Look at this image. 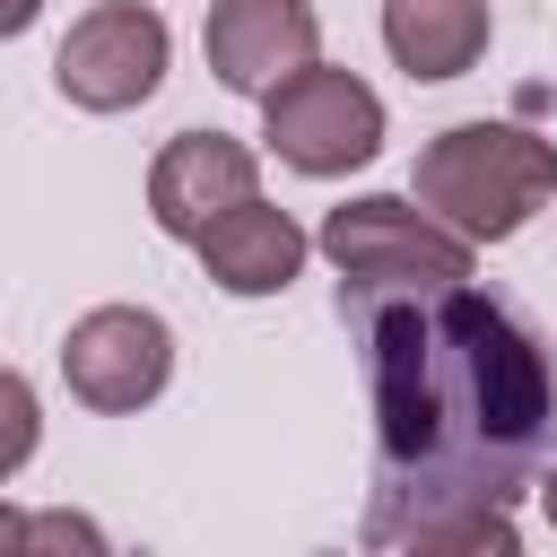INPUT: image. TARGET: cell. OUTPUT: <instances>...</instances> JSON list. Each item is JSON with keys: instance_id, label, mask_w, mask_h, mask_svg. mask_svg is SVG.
I'll use <instances>...</instances> for the list:
<instances>
[{"instance_id": "obj_1", "label": "cell", "mask_w": 557, "mask_h": 557, "mask_svg": "<svg viewBox=\"0 0 557 557\" xmlns=\"http://www.w3.org/2000/svg\"><path fill=\"white\" fill-rule=\"evenodd\" d=\"M339 322L366 339L374 392V496L366 548H400L418 522L513 505L557 453V357L548 339L453 287H339Z\"/></svg>"}, {"instance_id": "obj_3", "label": "cell", "mask_w": 557, "mask_h": 557, "mask_svg": "<svg viewBox=\"0 0 557 557\" xmlns=\"http://www.w3.org/2000/svg\"><path fill=\"white\" fill-rule=\"evenodd\" d=\"M322 261L339 270V287H453L470 278L479 244H461L444 218H426L409 191H366L339 200L322 218Z\"/></svg>"}, {"instance_id": "obj_15", "label": "cell", "mask_w": 557, "mask_h": 557, "mask_svg": "<svg viewBox=\"0 0 557 557\" xmlns=\"http://www.w3.org/2000/svg\"><path fill=\"white\" fill-rule=\"evenodd\" d=\"M17 531H26V505H9V496H0V557L17 548Z\"/></svg>"}, {"instance_id": "obj_10", "label": "cell", "mask_w": 557, "mask_h": 557, "mask_svg": "<svg viewBox=\"0 0 557 557\" xmlns=\"http://www.w3.org/2000/svg\"><path fill=\"white\" fill-rule=\"evenodd\" d=\"M487 0H383V52L409 70V78H461L487 61Z\"/></svg>"}, {"instance_id": "obj_6", "label": "cell", "mask_w": 557, "mask_h": 557, "mask_svg": "<svg viewBox=\"0 0 557 557\" xmlns=\"http://www.w3.org/2000/svg\"><path fill=\"white\" fill-rule=\"evenodd\" d=\"M61 383L96 418L148 409L174 383V331H165V313H148V305H96V313H78L70 339H61Z\"/></svg>"}, {"instance_id": "obj_9", "label": "cell", "mask_w": 557, "mask_h": 557, "mask_svg": "<svg viewBox=\"0 0 557 557\" xmlns=\"http://www.w3.org/2000/svg\"><path fill=\"white\" fill-rule=\"evenodd\" d=\"M191 252H200L209 287H226V296H287L296 270H305V252H313V235H305L287 209L244 200V209H226Z\"/></svg>"}, {"instance_id": "obj_14", "label": "cell", "mask_w": 557, "mask_h": 557, "mask_svg": "<svg viewBox=\"0 0 557 557\" xmlns=\"http://www.w3.org/2000/svg\"><path fill=\"white\" fill-rule=\"evenodd\" d=\"M35 17H44V0H0V44H9V35H26Z\"/></svg>"}, {"instance_id": "obj_7", "label": "cell", "mask_w": 557, "mask_h": 557, "mask_svg": "<svg viewBox=\"0 0 557 557\" xmlns=\"http://www.w3.org/2000/svg\"><path fill=\"white\" fill-rule=\"evenodd\" d=\"M200 52H209V78L218 87L270 96L296 70L322 61V17H313V0H209Z\"/></svg>"}, {"instance_id": "obj_4", "label": "cell", "mask_w": 557, "mask_h": 557, "mask_svg": "<svg viewBox=\"0 0 557 557\" xmlns=\"http://www.w3.org/2000/svg\"><path fill=\"white\" fill-rule=\"evenodd\" d=\"M261 148H270L278 165L313 174V183L357 174V165L383 157V96H374L357 70L313 61V70H296L287 87L261 96Z\"/></svg>"}, {"instance_id": "obj_12", "label": "cell", "mask_w": 557, "mask_h": 557, "mask_svg": "<svg viewBox=\"0 0 557 557\" xmlns=\"http://www.w3.org/2000/svg\"><path fill=\"white\" fill-rule=\"evenodd\" d=\"M9 557H122V548L96 531V513H78V505H35Z\"/></svg>"}, {"instance_id": "obj_11", "label": "cell", "mask_w": 557, "mask_h": 557, "mask_svg": "<svg viewBox=\"0 0 557 557\" xmlns=\"http://www.w3.org/2000/svg\"><path fill=\"white\" fill-rule=\"evenodd\" d=\"M392 557H522V531H513V505H470V513L418 522Z\"/></svg>"}, {"instance_id": "obj_2", "label": "cell", "mask_w": 557, "mask_h": 557, "mask_svg": "<svg viewBox=\"0 0 557 557\" xmlns=\"http://www.w3.org/2000/svg\"><path fill=\"white\" fill-rule=\"evenodd\" d=\"M557 191V139L522 122H453L418 148L409 200L444 218L461 244H513Z\"/></svg>"}, {"instance_id": "obj_5", "label": "cell", "mask_w": 557, "mask_h": 557, "mask_svg": "<svg viewBox=\"0 0 557 557\" xmlns=\"http://www.w3.org/2000/svg\"><path fill=\"white\" fill-rule=\"evenodd\" d=\"M165 61H174V35L148 0H96L52 52V87L78 113H131L165 87Z\"/></svg>"}, {"instance_id": "obj_16", "label": "cell", "mask_w": 557, "mask_h": 557, "mask_svg": "<svg viewBox=\"0 0 557 557\" xmlns=\"http://www.w3.org/2000/svg\"><path fill=\"white\" fill-rule=\"evenodd\" d=\"M540 513L557 522V453H548V470H540Z\"/></svg>"}, {"instance_id": "obj_13", "label": "cell", "mask_w": 557, "mask_h": 557, "mask_svg": "<svg viewBox=\"0 0 557 557\" xmlns=\"http://www.w3.org/2000/svg\"><path fill=\"white\" fill-rule=\"evenodd\" d=\"M35 444H44V400L17 366H0V487L35 461Z\"/></svg>"}, {"instance_id": "obj_8", "label": "cell", "mask_w": 557, "mask_h": 557, "mask_svg": "<svg viewBox=\"0 0 557 557\" xmlns=\"http://www.w3.org/2000/svg\"><path fill=\"white\" fill-rule=\"evenodd\" d=\"M261 200V157L226 131H174L148 165V218L174 235V244H200L226 209Z\"/></svg>"}]
</instances>
